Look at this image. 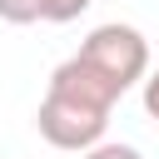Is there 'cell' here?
<instances>
[{"label":"cell","mask_w":159,"mask_h":159,"mask_svg":"<svg viewBox=\"0 0 159 159\" xmlns=\"http://www.w3.org/2000/svg\"><path fill=\"white\" fill-rule=\"evenodd\" d=\"M119 94H124L119 84H109L94 65H84L80 55H70L65 65H55V75L45 84V99L35 109V129L45 134V144L80 154V149H89V144L104 139Z\"/></svg>","instance_id":"6da1fadb"},{"label":"cell","mask_w":159,"mask_h":159,"mask_svg":"<svg viewBox=\"0 0 159 159\" xmlns=\"http://www.w3.org/2000/svg\"><path fill=\"white\" fill-rule=\"evenodd\" d=\"M84 65H94L109 84H119V89H134L139 80H144V70H149V40L134 30V25H119V20H109V25H94L84 40H80V50H75Z\"/></svg>","instance_id":"7a4b0ae2"},{"label":"cell","mask_w":159,"mask_h":159,"mask_svg":"<svg viewBox=\"0 0 159 159\" xmlns=\"http://www.w3.org/2000/svg\"><path fill=\"white\" fill-rule=\"evenodd\" d=\"M89 5H94V0H40V20H45V25H70V20H80Z\"/></svg>","instance_id":"3957f363"},{"label":"cell","mask_w":159,"mask_h":159,"mask_svg":"<svg viewBox=\"0 0 159 159\" xmlns=\"http://www.w3.org/2000/svg\"><path fill=\"white\" fill-rule=\"evenodd\" d=\"M0 20L5 25H35L40 20V0H0Z\"/></svg>","instance_id":"277c9868"},{"label":"cell","mask_w":159,"mask_h":159,"mask_svg":"<svg viewBox=\"0 0 159 159\" xmlns=\"http://www.w3.org/2000/svg\"><path fill=\"white\" fill-rule=\"evenodd\" d=\"M80 159H144L134 144H119V139H99L89 149H80Z\"/></svg>","instance_id":"5b68a950"},{"label":"cell","mask_w":159,"mask_h":159,"mask_svg":"<svg viewBox=\"0 0 159 159\" xmlns=\"http://www.w3.org/2000/svg\"><path fill=\"white\" fill-rule=\"evenodd\" d=\"M139 84H144V114L159 124V70H144V80H139Z\"/></svg>","instance_id":"8992f818"}]
</instances>
